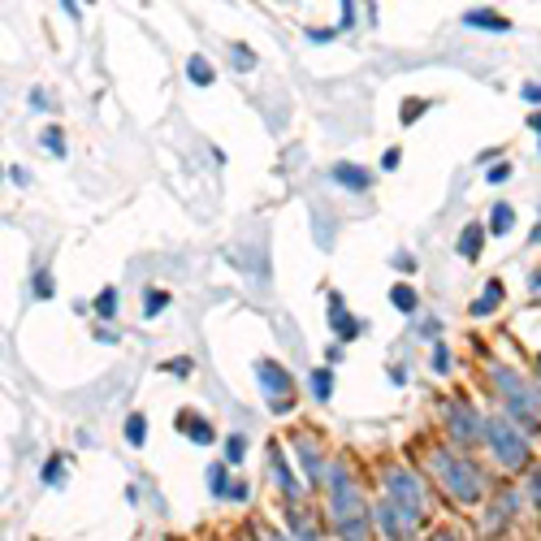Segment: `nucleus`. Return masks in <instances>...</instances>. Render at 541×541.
<instances>
[{
    "label": "nucleus",
    "instance_id": "1",
    "mask_svg": "<svg viewBox=\"0 0 541 541\" xmlns=\"http://www.w3.org/2000/svg\"><path fill=\"white\" fill-rule=\"evenodd\" d=\"M329 516H334V529L342 541H368V529H373V511H368L364 494L355 490L351 472L334 464L329 468Z\"/></svg>",
    "mask_w": 541,
    "mask_h": 541
},
{
    "label": "nucleus",
    "instance_id": "2",
    "mask_svg": "<svg viewBox=\"0 0 541 541\" xmlns=\"http://www.w3.org/2000/svg\"><path fill=\"white\" fill-rule=\"evenodd\" d=\"M429 459V472L433 481L446 490V498L459 507H472L481 498V472L468 464V459H459L455 451H442V446H433V451L425 455Z\"/></svg>",
    "mask_w": 541,
    "mask_h": 541
},
{
    "label": "nucleus",
    "instance_id": "3",
    "mask_svg": "<svg viewBox=\"0 0 541 541\" xmlns=\"http://www.w3.org/2000/svg\"><path fill=\"white\" fill-rule=\"evenodd\" d=\"M490 377H494V386L507 394V412L516 416V425H520V433L524 438H533V433H541V420H537V399L529 390H524V381L511 373V368H503V364H494L490 368Z\"/></svg>",
    "mask_w": 541,
    "mask_h": 541
},
{
    "label": "nucleus",
    "instance_id": "4",
    "mask_svg": "<svg viewBox=\"0 0 541 541\" xmlns=\"http://www.w3.org/2000/svg\"><path fill=\"white\" fill-rule=\"evenodd\" d=\"M485 442H490V451L498 455V464L503 468H524L529 464V438H524L511 420H503V416L485 420Z\"/></svg>",
    "mask_w": 541,
    "mask_h": 541
},
{
    "label": "nucleus",
    "instance_id": "5",
    "mask_svg": "<svg viewBox=\"0 0 541 541\" xmlns=\"http://www.w3.org/2000/svg\"><path fill=\"white\" fill-rule=\"evenodd\" d=\"M381 485H386V498L403 516H412L416 524L425 520V490H420V481L407 468H386L381 472Z\"/></svg>",
    "mask_w": 541,
    "mask_h": 541
},
{
    "label": "nucleus",
    "instance_id": "6",
    "mask_svg": "<svg viewBox=\"0 0 541 541\" xmlns=\"http://www.w3.org/2000/svg\"><path fill=\"white\" fill-rule=\"evenodd\" d=\"M256 381L265 386V399L273 412H290L295 407V381H290L286 368H277L273 360H256Z\"/></svg>",
    "mask_w": 541,
    "mask_h": 541
},
{
    "label": "nucleus",
    "instance_id": "7",
    "mask_svg": "<svg viewBox=\"0 0 541 541\" xmlns=\"http://www.w3.org/2000/svg\"><path fill=\"white\" fill-rule=\"evenodd\" d=\"M446 425H451V438L459 446H472L477 438H485V420L468 403H446Z\"/></svg>",
    "mask_w": 541,
    "mask_h": 541
},
{
    "label": "nucleus",
    "instance_id": "8",
    "mask_svg": "<svg viewBox=\"0 0 541 541\" xmlns=\"http://www.w3.org/2000/svg\"><path fill=\"white\" fill-rule=\"evenodd\" d=\"M373 524H377V529L386 533L390 541H412V537H416V529H420V524H416L412 516H403V511L394 507L390 498H386V503H377V511H373Z\"/></svg>",
    "mask_w": 541,
    "mask_h": 541
},
{
    "label": "nucleus",
    "instance_id": "9",
    "mask_svg": "<svg viewBox=\"0 0 541 541\" xmlns=\"http://www.w3.org/2000/svg\"><path fill=\"white\" fill-rule=\"evenodd\" d=\"M329 325L338 329V338H360L364 334V321L347 316V308H342V295H329Z\"/></svg>",
    "mask_w": 541,
    "mask_h": 541
},
{
    "label": "nucleus",
    "instance_id": "10",
    "mask_svg": "<svg viewBox=\"0 0 541 541\" xmlns=\"http://www.w3.org/2000/svg\"><path fill=\"white\" fill-rule=\"evenodd\" d=\"M295 451H299V459H303V472H308V481L321 485L329 472L321 468V455H316V442L308 438V433H299V438H295Z\"/></svg>",
    "mask_w": 541,
    "mask_h": 541
},
{
    "label": "nucleus",
    "instance_id": "11",
    "mask_svg": "<svg viewBox=\"0 0 541 541\" xmlns=\"http://www.w3.org/2000/svg\"><path fill=\"white\" fill-rule=\"evenodd\" d=\"M178 429L187 433L191 442H200V446H208V442L217 438V433H213V425H208L204 416H195V412H178Z\"/></svg>",
    "mask_w": 541,
    "mask_h": 541
},
{
    "label": "nucleus",
    "instance_id": "12",
    "mask_svg": "<svg viewBox=\"0 0 541 541\" xmlns=\"http://www.w3.org/2000/svg\"><path fill=\"white\" fill-rule=\"evenodd\" d=\"M464 22L468 26H477V31H507V18H503V13H494V9H468L464 13Z\"/></svg>",
    "mask_w": 541,
    "mask_h": 541
},
{
    "label": "nucleus",
    "instance_id": "13",
    "mask_svg": "<svg viewBox=\"0 0 541 541\" xmlns=\"http://www.w3.org/2000/svg\"><path fill=\"white\" fill-rule=\"evenodd\" d=\"M269 464H273V477H277V485L290 494V498H299V481H295V472H290L286 464H282V451L277 446H269Z\"/></svg>",
    "mask_w": 541,
    "mask_h": 541
},
{
    "label": "nucleus",
    "instance_id": "14",
    "mask_svg": "<svg viewBox=\"0 0 541 541\" xmlns=\"http://www.w3.org/2000/svg\"><path fill=\"white\" fill-rule=\"evenodd\" d=\"M334 182H342V187H351V191H368V169L360 165H334Z\"/></svg>",
    "mask_w": 541,
    "mask_h": 541
},
{
    "label": "nucleus",
    "instance_id": "15",
    "mask_svg": "<svg viewBox=\"0 0 541 541\" xmlns=\"http://www.w3.org/2000/svg\"><path fill=\"white\" fill-rule=\"evenodd\" d=\"M498 303H503V282H485L481 290V299L472 303V316H485V312H494Z\"/></svg>",
    "mask_w": 541,
    "mask_h": 541
},
{
    "label": "nucleus",
    "instance_id": "16",
    "mask_svg": "<svg viewBox=\"0 0 541 541\" xmlns=\"http://www.w3.org/2000/svg\"><path fill=\"white\" fill-rule=\"evenodd\" d=\"M481 239H485V230H481V226H468L464 239H459V256H464V260H477V256H481Z\"/></svg>",
    "mask_w": 541,
    "mask_h": 541
},
{
    "label": "nucleus",
    "instance_id": "17",
    "mask_svg": "<svg viewBox=\"0 0 541 541\" xmlns=\"http://www.w3.org/2000/svg\"><path fill=\"white\" fill-rule=\"evenodd\" d=\"M511 511H516V494H503V507L485 516V533H498V529H503V520L511 516Z\"/></svg>",
    "mask_w": 541,
    "mask_h": 541
},
{
    "label": "nucleus",
    "instance_id": "18",
    "mask_svg": "<svg viewBox=\"0 0 541 541\" xmlns=\"http://www.w3.org/2000/svg\"><path fill=\"white\" fill-rule=\"evenodd\" d=\"M511 221H516V208H511V204H494L490 230H494V234H507V230H511Z\"/></svg>",
    "mask_w": 541,
    "mask_h": 541
},
{
    "label": "nucleus",
    "instance_id": "19",
    "mask_svg": "<svg viewBox=\"0 0 541 541\" xmlns=\"http://www.w3.org/2000/svg\"><path fill=\"white\" fill-rule=\"evenodd\" d=\"M143 438H148V416L135 412V416L126 420V442H130V446H143Z\"/></svg>",
    "mask_w": 541,
    "mask_h": 541
},
{
    "label": "nucleus",
    "instance_id": "20",
    "mask_svg": "<svg viewBox=\"0 0 541 541\" xmlns=\"http://www.w3.org/2000/svg\"><path fill=\"white\" fill-rule=\"evenodd\" d=\"M208 490H213L217 498L234 490V485H230V477H226V464H213V468H208Z\"/></svg>",
    "mask_w": 541,
    "mask_h": 541
},
{
    "label": "nucleus",
    "instance_id": "21",
    "mask_svg": "<svg viewBox=\"0 0 541 541\" xmlns=\"http://www.w3.org/2000/svg\"><path fill=\"white\" fill-rule=\"evenodd\" d=\"M187 74H191V83H200V87L213 83V65H208L204 57H191L187 61Z\"/></svg>",
    "mask_w": 541,
    "mask_h": 541
},
{
    "label": "nucleus",
    "instance_id": "22",
    "mask_svg": "<svg viewBox=\"0 0 541 541\" xmlns=\"http://www.w3.org/2000/svg\"><path fill=\"white\" fill-rule=\"evenodd\" d=\"M312 394L316 399H329V394H334V373H329V368H316L312 373Z\"/></svg>",
    "mask_w": 541,
    "mask_h": 541
},
{
    "label": "nucleus",
    "instance_id": "23",
    "mask_svg": "<svg viewBox=\"0 0 541 541\" xmlns=\"http://www.w3.org/2000/svg\"><path fill=\"white\" fill-rule=\"evenodd\" d=\"M117 308H122V295L109 286V290H100V299H96V312L100 316H117Z\"/></svg>",
    "mask_w": 541,
    "mask_h": 541
},
{
    "label": "nucleus",
    "instance_id": "24",
    "mask_svg": "<svg viewBox=\"0 0 541 541\" xmlns=\"http://www.w3.org/2000/svg\"><path fill=\"white\" fill-rule=\"evenodd\" d=\"M390 299H394V308H399V312H416V290L412 286H394Z\"/></svg>",
    "mask_w": 541,
    "mask_h": 541
},
{
    "label": "nucleus",
    "instance_id": "25",
    "mask_svg": "<svg viewBox=\"0 0 541 541\" xmlns=\"http://www.w3.org/2000/svg\"><path fill=\"white\" fill-rule=\"evenodd\" d=\"M165 308H169V295H165V290H148V295H143V312H148V316L165 312Z\"/></svg>",
    "mask_w": 541,
    "mask_h": 541
},
{
    "label": "nucleus",
    "instance_id": "26",
    "mask_svg": "<svg viewBox=\"0 0 541 541\" xmlns=\"http://www.w3.org/2000/svg\"><path fill=\"white\" fill-rule=\"evenodd\" d=\"M65 464H61V455H52L48 459V468H44V481L52 485V490H61V485H65V472H61Z\"/></svg>",
    "mask_w": 541,
    "mask_h": 541
},
{
    "label": "nucleus",
    "instance_id": "27",
    "mask_svg": "<svg viewBox=\"0 0 541 541\" xmlns=\"http://www.w3.org/2000/svg\"><path fill=\"white\" fill-rule=\"evenodd\" d=\"M243 455H247V438H243V433H230V438H226V459H230V464H239Z\"/></svg>",
    "mask_w": 541,
    "mask_h": 541
},
{
    "label": "nucleus",
    "instance_id": "28",
    "mask_svg": "<svg viewBox=\"0 0 541 541\" xmlns=\"http://www.w3.org/2000/svg\"><path fill=\"white\" fill-rule=\"evenodd\" d=\"M433 373H451V351H446L442 342L433 347Z\"/></svg>",
    "mask_w": 541,
    "mask_h": 541
},
{
    "label": "nucleus",
    "instance_id": "29",
    "mask_svg": "<svg viewBox=\"0 0 541 541\" xmlns=\"http://www.w3.org/2000/svg\"><path fill=\"white\" fill-rule=\"evenodd\" d=\"M35 295H39V299H52V277H48V273L35 277Z\"/></svg>",
    "mask_w": 541,
    "mask_h": 541
},
{
    "label": "nucleus",
    "instance_id": "30",
    "mask_svg": "<svg viewBox=\"0 0 541 541\" xmlns=\"http://www.w3.org/2000/svg\"><path fill=\"white\" fill-rule=\"evenodd\" d=\"M44 143H48V148H52V152H57V156H65V143H61V130H44Z\"/></svg>",
    "mask_w": 541,
    "mask_h": 541
},
{
    "label": "nucleus",
    "instance_id": "31",
    "mask_svg": "<svg viewBox=\"0 0 541 541\" xmlns=\"http://www.w3.org/2000/svg\"><path fill=\"white\" fill-rule=\"evenodd\" d=\"M394 269H403V273H412V269H416V260H412V256H407V252H399V256H394Z\"/></svg>",
    "mask_w": 541,
    "mask_h": 541
},
{
    "label": "nucleus",
    "instance_id": "32",
    "mask_svg": "<svg viewBox=\"0 0 541 541\" xmlns=\"http://www.w3.org/2000/svg\"><path fill=\"white\" fill-rule=\"evenodd\" d=\"M169 373H178V377H191V360H169Z\"/></svg>",
    "mask_w": 541,
    "mask_h": 541
},
{
    "label": "nucleus",
    "instance_id": "33",
    "mask_svg": "<svg viewBox=\"0 0 541 541\" xmlns=\"http://www.w3.org/2000/svg\"><path fill=\"white\" fill-rule=\"evenodd\" d=\"M234 65H239V70H247V65H256V57H247V48H234Z\"/></svg>",
    "mask_w": 541,
    "mask_h": 541
},
{
    "label": "nucleus",
    "instance_id": "34",
    "mask_svg": "<svg viewBox=\"0 0 541 541\" xmlns=\"http://www.w3.org/2000/svg\"><path fill=\"white\" fill-rule=\"evenodd\" d=\"M429 541H464V533H455V529H442V533H433Z\"/></svg>",
    "mask_w": 541,
    "mask_h": 541
},
{
    "label": "nucleus",
    "instance_id": "35",
    "mask_svg": "<svg viewBox=\"0 0 541 541\" xmlns=\"http://www.w3.org/2000/svg\"><path fill=\"white\" fill-rule=\"evenodd\" d=\"M507 174H511V165H494L490 169V182H507Z\"/></svg>",
    "mask_w": 541,
    "mask_h": 541
},
{
    "label": "nucleus",
    "instance_id": "36",
    "mask_svg": "<svg viewBox=\"0 0 541 541\" xmlns=\"http://www.w3.org/2000/svg\"><path fill=\"white\" fill-rule=\"evenodd\" d=\"M381 165H386V169H399V148H390L386 156H381Z\"/></svg>",
    "mask_w": 541,
    "mask_h": 541
},
{
    "label": "nucleus",
    "instance_id": "37",
    "mask_svg": "<svg viewBox=\"0 0 541 541\" xmlns=\"http://www.w3.org/2000/svg\"><path fill=\"white\" fill-rule=\"evenodd\" d=\"M524 100H533V104H541V83H529V87H524Z\"/></svg>",
    "mask_w": 541,
    "mask_h": 541
},
{
    "label": "nucleus",
    "instance_id": "38",
    "mask_svg": "<svg viewBox=\"0 0 541 541\" xmlns=\"http://www.w3.org/2000/svg\"><path fill=\"white\" fill-rule=\"evenodd\" d=\"M529 490H533V503L541 507V472H533V481H529Z\"/></svg>",
    "mask_w": 541,
    "mask_h": 541
},
{
    "label": "nucleus",
    "instance_id": "39",
    "mask_svg": "<svg viewBox=\"0 0 541 541\" xmlns=\"http://www.w3.org/2000/svg\"><path fill=\"white\" fill-rule=\"evenodd\" d=\"M420 109H425V104H420V100H407V104H403V117H416Z\"/></svg>",
    "mask_w": 541,
    "mask_h": 541
},
{
    "label": "nucleus",
    "instance_id": "40",
    "mask_svg": "<svg viewBox=\"0 0 541 541\" xmlns=\"http://www.w3.org/2000/svg\"><path fill=\"white\" fill-rule=\"evenodd\" d=\"M260 541H290V537H282V533H260Z\"/></svg>",
    "mask_w": 541,
    "mask_h": 541
},
{
    "label": "nucleus",
    "instance_id": "41",
    "mask_svg": "<svg viewBox=\"0 0 541 541\" xmlns=\"http://www.w3.org/2000/svg\"><path fill=\"white\" fill-rule=\"evenodd\" d=\"M529 126H533V130H537V135H541V113H533V117H529Z\"/></svg>",
    "mask_w": 541,
    "mask_h": 541
}]
</instances>
